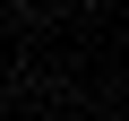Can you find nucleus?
Returning <instances> with one entry per match:
<instances>
[{
    "instance_id": "obj_1",
    "label": "nucleus",
    "mask_w": 129,
    "mask_h": 121,
    "mask_svg": "<svg viewBox=\"0 0 129 121\" xmlns=\"http://www.w3.org/2000/svg\"><path fill=\"white\" fill-rule=\"evenodd\" d=\"M9 9H35V0H9Z\"/></svg>"
}]
</instances>
